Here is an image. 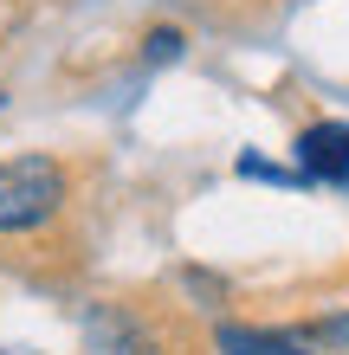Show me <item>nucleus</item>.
Listing matches in <instances>:
<instances>
[{
    "label": "nucleus",
    "mask_w": 349,
    "mask_h": 355,
    "mask_svg": "<svg viewBox=\"0 0 349 355\" xmlns=\"http://www.w3.org/2000/svg\"><path fill=\"white\" fill-rule=\"evenodd\" d=\"M71 220H78V175L58 155H7L0 162V259L46 271L52 259H71Z\"/></svg>",
    "instance_id": "1"
},
{
    "label": "nucleus",
    "mask_w": 349,
    "mask_h": 355,
    "mask_svg": "<svg viewBox=\"0 0 349 355\" xmlns=\"http://www.w3.org/2000/svg\"><path fill=\"white\" fill-rule=\"evenodd\" d=\"M85 355H194V343L162 297H110L85 317Z\"/></svg>",
    "instance_id": "2"
},
{
    "label": "nucleus",
    "mask_w": 349,
    "mask_h": 355,
    "mask_svg": "<svg viewBox=\"0 0 349 355\" xmlns=\"http://www.w3.org/2000/svg\"><path fill=\"white\" fill-rule=\"evenodd\" d=\"M298 168L317 181H349V123H311L298 136Z\"/></svg>",
    "instance_id": "3"
},
{
    "label": "nucleus",
    "mask_w": 349,
    "mask_h": 355,
    "mask_svg": "<svg viewBox=\"0 0 349 355\" xmlns=\"http://www.w3.org/2000/svg\"><path fill=\"white\" fill-rule=\"evenodd\" d=\"M220 355H317L304 336H284V329H246V323H220Z\"/></svg>",
    "instance_id": "4"
},
{
    "label": "nucleus",
    "mask_w": 349,
    "mask_h": 355,
    "mask_svg": "<svg viewBox=\"0 0 349 355\" xmlns=\"http://www.w3.org/2000/svg\"><path fill=\"white\" fill-rule=\"evenodd\" d=\"M142 52H149V58H175V52H181V33H175V26H155Z\"/></svg>",
    "instance_id": "5"
},
{
    "label": "nucleus",
    "mask_w": 349,
    "mask_h": 355,
    "mask_svg": "<svg viewBox=\"0 0 349 355\" xmlns=\"http://www.w3.org/2000/svg\"><path fill=\"white\" fill-rule=\"evenodd\" d=\"M0 355H19V349H0Z\"/></svg>",
    "instance_id": "6"
},
{
    "label": "nucleus",
    "mask_w": 349,
    "mask_h": 355,
    "mask_svg": "<svg viewBox=\"0 0 349 355\" xmlns=\"http://www.w3.org/2000/svg\"><path fill=\"white\" fill-rule=\"evenodd\" d=\"M0 103H7V91H0Z\"/></svg>",
    "instance_id": "7"
}]
</instances>
